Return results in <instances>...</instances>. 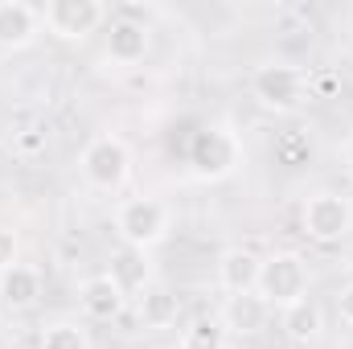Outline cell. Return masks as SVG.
Instances as JSON below:
<instances>
[{
  "instance_id": "cell-4",
  "label": "cell",
  "mask_w": 353,
  "mask_h": 349,
  "mask_svg": "<svg viewBox=\"0 0 353 349\" xmlns=\"http://www.w3.org/2000/svg\"><path fill=\"white\" fill-rule=\"evenodd\" d=\"M251 94L255 103L267 111H296L308 94V79L300 66H288V62H267L251 74Z\"/></svg>"
},
{
  "instance_id": "cell-21",
  "label": "cell",
  "mask_w": 353,
  "mask_h": 349,
  "mask_svg": "<svg viewBox=\"0 0 353 349\" xmlns=\"http://www.w3.org/2000/svg\"><path fill=\"white\" fill-rule=\"evenodd\" d=\"M21 255V239H17V230H8V226H0V271H8L12 263Z\"/></svg>"
},
{
  "instance_id": "cell-12",
  "label": "cell",
  "mask_w": 353,
  "mask_h": 349,
  "mask_svg": "<svg viewBox=\"0 0 353 349\" xmlns=\"http://www.w3.org/2000/svg\"><path fill=\"white\" fill-rule=\"evenodd\" d=\"M267 317H271V308H267V300L259 296V292L226 296V300H222V312H218V321L226 325V333H239V337L259 333V329L267 325Z\"/></svg>"
},
{
  "instance_id": "cell-3",
  "label": "cell",
  "mask_w": 353,
  "mask_h": 349,
  "mask_svg": "<svg viewBox=\"0 0 353 349\" xmlns=\"http://www.w3.org/2000/svg\"><path fill=\"white\" fill-rule=\"evenodd\" d=\"M189 165L201 181H226L243 165V144L230 128H201L189 144Z\"/></svg>"
},
{
  "instance_id": "cell-11",
  "label": "cell",
  "mask_w": 353,
  "mask_h": 349,
  "mask_svg": "<svg viewBox=\"0 0 353 349\" xmlns=\"http://www.w3.org/2000/svg\"><path fill=\"white\" fill-rule=\"evenodd\" d=\"M259 267H263V255L247 251V247H226L218 255V283L226 296H239V292H255L259 283Z\"/></svg>"
},
{
  "instance_id": "cell-22",
  "label": "cell",
  "mask_w": 353,
  "mask_h": 349,
  "mask_svg": "<svg viewBox=\"0 0 353 349\" xmlns=\"http://www.w3.org/2000/svg\"><path fill=\"white\" fill-rule=\"evenodd\" d=\"M337 317H341L345 325H353V279L341 288V296H337Z\"/></svg>"
},
{
  "instance_id": "cell-15",
  "label": "cell",
  "mask_w": 353,
  "mask_h": 349,
  "mask_svg": "<svg viewBox=\"0 0 353 349\" xmlns=\"http://www.w3.org/2000/svg\"><path fill=\"white\" fill-rule=\"evenodd\" d=\"M226 325L218 317H193L181 329V346L176 349H226Z\"/></svg>"
},
{
  "instance_id": "cell-9",
  "label": "cell",
  "mask_w": 353,
  "mask_h": 349,
  "mask_svg": "<svg viewBox=\"0 0 353 349\" xmlns=\"http://www.w3.org/2000/svg\"><path fill=\"white\" fill-rule=\"evenodd\" d=\"M41 33V8L29 0H0V50H25Z\"/></svg>"
},
{
  "instance_id": "cell-19",
  "label": "cell",
  "mask_w": 353,
  "mask_h": 349,
  "mask_svg": "<svg viewBox=\"0 0 353 349\" xmlns=\"http://www.w3.org/2000/svg\"><path fill=\"white\" fill-rule=\"evenodd\" d=\"M275 152L283 157V165H300L308 152H312V144H308V136H300V132H292V136H283L279 144H275Z\"/></svg>"
},
{
  "instance_id": "cell-23",
  "label": "cell",
  "mask_w": 353,
  "mask_h": 349,
  "mask_svg": "<svg viewBox=\"0 0 353 349\" xmlns=\"http://www.w3.org/2000/svg\"><path fill=\"white\" fill-rule=\"evenodd\" d=\"M345 165H350V177H353V136H350V144H345Z\"/></svg>"
},
{
  "instance_id": "cell-10",
  "label": "cell",
  "mask_w": 353,
  "mask_h": 349,
  "mask_svg": "<svg viewBox=\"0 0 353 349\" xmlns=\"http://www.w3.org/2000/svg\"><path fill=\"white\" fill-rule=\"evenodd\" d=\"M79 308L87 312L90 321H115V317L128 308V292L115 283L111 271L87 275V279L79 283Z\"/></svg>"
},
{
  "instance_id": "cell-6",
  "label": "cell",
  "mask_w": 353,
  "mask_h": 349,
  "mask_svg": "<svg viewBox=\"0 0 353 349\" xmlns=\"http://www.w3.org/2000/svg\"><path fill=\"white\" fill-rule=\"evenodd\" d=\"M304 235L316 239V243H341L345 235L353 230V201L333 193V189H321L304 201Z\"/></svg>"
},
{
  "instance_id": "cell-14",
  "label": "cell",
  "mask_w": 353,
  "mask_h": 349,
  "mask_svg": "<svg viewBox=\"0 0 353 349\" xmlns=\"http://www.w3.org/2000/svg\"><path fill=\"white\" fill-rule=\"evenodd\" d=\"M279 325H283V333L296 341V346H308V341H316L321 337V329H325V312H321V304L316 300H296V304H288L283 312H279Z\"/></svg>"
},
{
  "instance_id": "cell-7",
  "label": "cell",
  "mask_w": 353,
  "mask_h": 349,
  "mask_svg": "<svg viewBox=\"0 0 353 349\" xmlns=\"http://www.w3.org/2000/svg\"><path fill=\"white\" fill-rule=\"evenodd\" d=\"M79 169L94 189H119L132 173V152L119 136H94L79 157Z\"/></svg>"
},
{
  "instance_id": "cell-5",
  "label": "cell",
  "mask_w": 353,
  "mask_h": 349,
  "mask_svg": "<svg viewBox=\"0 0 353 349\" xmlns=\"http://www.w3.org/2000/svg\"><path fill=\"white\" fill-rule=\"evenodd\" d=\"M107 21V4L99 0H50L41 4V29H50L62 41H87Z\"/></svg>"
},
{
  "instance_id": "cell-2",
  "label": "cell",
  "mask_w": 353,
  "mask_h": 349,
  "mask_svg": "<svg viewBox=\"0 0 353 349\" xmlns=\"http://www.w3.org/2000/svg\"><path fill=\"white\" fill-rule=\"evenodd\" d=\"M255 292L267 300V308H288L296 300L308 296V263L300 259L296 251H271L259 267V283Z\"/></svg>"
},
{
  "instance_id": "cell-24",
  "label": "cell",
  "mask_w": 353,
  "mask_h": 349,
  "mask_svg": "<svg viewBox=\"0 0 353 349\" xmlns=\"http://www.w3.org/2000/svg\"><path fill=\"white\" fill-rule=\"evenodd\" d=\"M157 349H169V346H157Z\"/></svg>"
},
{
  "instance_id": "cell-20",
  "label": "cell",
  "mask_w": 353,
  "mask_h": 349,
  "mask_svg": "<svg viewBox=\"0 0 353 349\" xmlns=\"http://www.w3.org/2000/svg\"><path fill=\"white\" fill-rule=\"evenodd\" d=\"M46 144H50V136H46V132H37V128H29V132H17V136H12V148H17L21 157H37V152H46Z\"/></svg>"
},
{
  "instance_id": "cell-18",
  "label": "cell",
  "mask_w": 353,
  "mask_h": 349,
  "mask_svg": "<svg viewBox=\"0 0 353 349\" xmlns=\"http://www.w3.org/2000/svg\"><path fill=\"white\" fill-rule=\"evenodd\" d=\"M37 349H90V333L79 321H50L37 337Z\"/></svg>"
},
{
  "instance_id": "cell-13",
  "label": "cell",
  "mask_w": 353,
  "mask_h": 349,
  "mask_svg": "<svg viewBox=\"0 0 353 349\" xmlns=\"http://www.w3.org/2000/svg\"><path fill=\"white\" fill-rule=\"evenodd\" d=\"M41 296V271L29 263H12L8 271H0V308L8 312H25L33 308Z\"/></svg>"
},
{
  "instance_id": "cell-8",
  "label": "cell",
  "mask_w": 353,
  "mask_h": 349,
  "mask_svg": "<svg viewBox=\"0 0 353 349\" xmlns=\"http://www.w3.org/2000/svg\"><path fill=\"white\" fill-rule=\"evenodd\" d=\"M148 46H152L148 21H140V17H115L111 21V29H107V58L111 62L136 66V62H144Z\"/></svg>"
},
{
  "instance_id": "cell-16",
  "label": "cell",
  "mask_w": 353,
  "mask_h": 349,
  "mask_svg": "<svg viewBox=\"0 0 353 349\" xmlns=\"http://www.w3.org/2000/svg\"><path fill=\"white\" fill-rule=\"evenodd\" d=\"M140 321L148 329H169L176 321V296L169 288H148L140 296Z\"/></svg>"
},
{
  "instance_id": "cell-17",
  "label": "cell",
  "mask_w": 353,
  "mask_h": 349,
  "mask_svg": "<svg viewBox=\"0 0 353 349\" xmlns=\"http://www.w3.org/2000/svg\"><path fill=\"white\" fill-rule=\"evenodd\" d=\"M111 275H115V283L132 296V292H144V283H148V263H144V251H132V247H123L115 263H111Z\"/></svg>"
},
{
  "instance_id": "cell-1",
  "label": "cell",
  "mask_w": 353,
  "mask_h": 349,
  "mask_svg": "<svg viewBox=\"0 0 353 349\" xmlns=\"http://www.w3.org/2000/svg\"><path fill=\"white\" fill-rule=\"evenodd\" d=\"M115 235L132 251H152L169 235V210L157 197H128L115 206Z\"/></svg>"
}]
</instances>
